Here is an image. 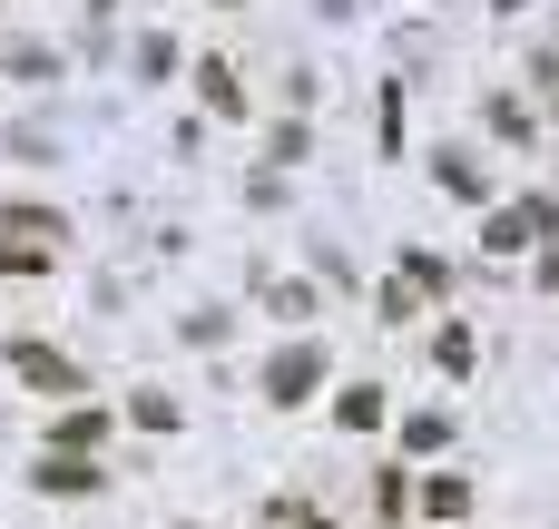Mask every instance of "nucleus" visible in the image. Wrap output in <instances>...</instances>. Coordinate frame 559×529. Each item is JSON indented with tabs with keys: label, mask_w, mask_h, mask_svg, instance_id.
Wrapping results in <instances>:
<instances>
[{
	"label": "nucleus",
	"mask_w": 559,
	"mask_h": 529,
	"mask_svg": "<svg viewBox=\"0 0 559 529\" xmlns=\"http://www.w3.org/2000/svg\"><path fill=\"white\" fill-rule=\"evenodd\" d=\"M314 373H324V353H314V344H295V353H275L265 393H275V402H305V383H314Z\"/></svg>",
	"instance_id": "1"
},
{
	"label": "nucleus",
	"mask_w": 559,
	"mask_h": 529,
	"mask_svg": "<svg viewBox=\"0 0 559 529\" xmlns=\"http://www.w3.org/2000/svg\"><path fill=\"white\" fill-rule=\"evenodd\" d=\"M88 481H98V471H88L79 452H49V461H39V491H59V501H69V491H88Z\"/></svg>",
	"instance_id": "2"
},
{
	"label": "nucleus",
	"mask_w": 559,
	"mask_h": 529,
	"mask_svg": "<svg viewBox=\"0 0 559 529\" xmlns=\"http://www.w3.org/2000/svg\"><path fill=\"white\" fill-rule=\"evenodd\" d=\"M550 226V206H511V216H491V245H531Z\"/></svg>",
	"instance_id": "3"
},
{
	"label": "nucleus",
	"mask_w": 559,
	"mask_h": 529,
	"mask_svg": "<svg viewBox=\"0 0 559 529\" xmlns=\"http://www.w3.org/2000/svg\"><path fill=\"white\" fill-rule=\"evenodd\" d=\"M20 373H29L39 393H69V363H59V353H39V344H20Z\"/></svg>",
	"instance_id": "4"
}]
</instances>
